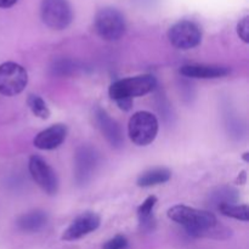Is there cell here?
Returning <instances> with one entry per match:
<instances>
[{
    "label": "cell",
    "instance_id": "24",
    "mask_svg": "<svg viewBox=\"0 0 249 249\" xmlns=\"http://www.w3.org/2000/svg\"><path fill=\"white\" fill-rule=\"evenodd\" d=\"M243 158H245L246 162H248V153H245V157H243Z\"/></svg>",
    "mask_w": 249,
    "mask_h": 249
},
{
    "label": "cell",
    "instance_id": "3",
    "mask_svg": "<svg viewBox=\"0 0 249 249\" xmlns=\"http://www.w3.org/2000/svg\"><path fill=\"white\" fill-rule=\"evenodd\" d=\"M95 31L97 36L107 41L119 40L126 29L125 18L119 10L104 7L95 16Z\"/></svg>",
    "mask_w": 249,
    "mask_h": 249
},
{
    "label": "cell",
    "instance_id": "15",
    "mask_svg": "<svg viewBox=\"0 0 249 249\" xmlns=\"http://www.w3.org/2000/svg\"><path fill=\"white\" fill-rule=\"evenodd\" d=\"M170 178H172V172L167 168H153V169L142 173L138 178L136 184L140 187H151L164 184V182L169 181Z\"/></svg>",
    "mask_w": 249,
    "mask_h": 249
},
{
    "label": "cell",
    "instance_id": "19",
    "mask_svg": "<svg viewBox=\"0 0 249 249\" xmlns=\"http://www.w3.org/2000/svg\"><path fill=\"white\" fill-rule=\"evenodd\" d=\"M236 199H237V192L231 187H220L211 196V201L213 202L212 204H215L216 207L224 203L232 204L235 203Z\"/></svg>",
    "mask_w": 249,
    "mask_h": 249
},
{
    "label": "cell",
    "instance_id": "18",
    "mask_svg": "<svg viewBox=\"0 0 249 249\" xmlns=\"http://www.w3.org/2000/svg\"><path fill=\"white\" fill-rule=\"evenodd\" d=\"M27 104H28L29 108L33 112L36 117L40 119H48L50 117V109L46 106L45 101L41 99L38 95H29L27 99Z\"/></svg>",
    "mask_w": 249,
    "mask_h": 249
},
{
    "label": "cell",
    "instance_id": "1",
    "mask_svg": "<svg viewBox=\"0 0 249 249\" xmlns=\"http://www.w3.org/2000/svg\"><path fill=\"white\" fill-rule=\"evenodd\" d=\"M168 218L186 229L195 237L225 238L231 231L218 228V219L212 212L199 211L187 206H174L168 211Z\"/></svg>",
    "mask_w": 249,
    "mask_h": 249
},
{
    "label": "cell",
    "instance_id": "20",
    "mask_svg": "<svg viewBox=\"0 0 249 249\" xmlns=\"http://www.w3.org/2000/svg\"><path fill=\"white\" fill-rule=\"evenodd\" d=\"M53 71L55 74L58 75H68L75 70V65L71 60H58L53 63Z\"/></svg>",
    "mask_w": 249,
    "mask_h": 249
},
{
    "label": "cell",
    "instance_id": "23",
    "mask_svg": "<svg viewBox=\"0 0 249 249\" xmlns=\"http://www.w3.org/2000/svg\"><path fill=\"white\" fill-rule=\"evenodd\" d=\"M18 0H0V7L1 9H7V7L14 6Z\"/></svg>",
    "mask_w": 249,
    "mask_h": 249
},
{
    "label": "cell",
    "instance_id": "6",
    "mask_svg": "<svg viewBox=\"0 0 249 249\" xmlns=\"http://www.w3.org/2000/svg\"><path fill=\"white\" fill-rule=\"evenodd\" d=\"M28 83V73L23 66L16 62L0 65V94L16 96L24 90Z\"/></svg>",
    "mask_w": 249,
    "mask_h": 249
},
{
    "label": "cell",
    "instance_id": "2",
    "mask_svg": "<svg viewBox=\"0 0 249 249\" xmlns=\"http://www.w3.org/2000/svg\"><path fill=\"white\" fill-rule=\"evenodd\" d=\"M157 87V79L152 74L124 78L112 83L108 89L109 97L117 102L123 111H130L133 100L153 91Z\"/></svg>",
    "mask_w": 249,
    "mask_h": 249
},
{
    "label": "cell",
    "instance_id": "5",
    "mask_svg": "<svg viewBox=\"0 0 249 249\" xmlns=\"http://www.w3.org/2000/svg\"><path fill=\"white\" fill-rule=\"evenodd\" d=\"M40 16L46 26L61 31L71 24L73 11L68 0H41Z\"/></svg>",
    "mask_w": 249,
    "mask_h": 249
},
{
    "label": "cell",
    "instance_id": "8",
    "mask_svg": "<svg viewBox=\"0 0 249 249\" xmlns=\"http://www.w3.org/2000/svg\"><path fill=\"white\" fill-rule=\"evenodd\" d=\"M28 169L36 184L45 194L53 196L57 194L58 179L55 170L48 164L45 160L39 156H32L28 162Z\"/></svg>",
    "mask_w": 249,
    "mask_h": 249
},
{
    "label": "cell",
    "instance_id": "11",
    "mask_svg": "<svg viewBox=\"0 0 249 249\" xmlns=\"http://www.w3.org/2000/svg\"><path fill=\"white\" fill-rule=\"evenodd\" d=\"M94 118L97 129L102 134V136L108 141L109 145L116 148L122 147L124 139L123 131H122L119 124L114 119H112L105 109L100 108V107L95 108Z\"/></svg>",
    "mask_w": 249,
    "mask_h": 249
},
{
    "label": "cell",
    "instance_id": "9",
    "mask_svg": "<svg viewBox=\"0 0 249 249\" xmlns=\"http://www.w3.org/2000/svg\"><path fill=\"white\" fill-rule=\"evenodd\" d=\"M99 160V153L91 146L83 145L78 148L74 160V178L78 185H85L91 180Z\"/></svg>",
    "mask_w": 249,
    "mask_h": 249
},
{
    "label": "cell",
    "instance_id": "12",
    "mask_svg": "<svg viewBox=\"0 0 249 249\" xmlns=\"http://www.w3.org/2000/svg\"><path fill=\"white\" fill-rule=\"evenodd\" d=\"M67 136V126L65 124H53L45 130L40 131L34 138L33 143L36 148L43 151L55 150L63 143Z\"/></svg>",
    "mask_w": 249,
    "mask_h": 249
},
{
    "label": "cell",
    "instance_id": "17",
    "mask_svg": "<svg viewBox=\"0 0 249 249\" xmlns=\"http://www.w3.org/2000/svg\"><path fill=\"white\" fill-rule=\"evenodd\" d=\"M219 212H220L223 215L229 216V218L236 219V220L241 221H248L249 220V208L246 204H228L224 203L220 206L216 207Z\"/></svg>",
    "mask_w": 249,
    "mask_h": 249
},
{
    "label": "cell",
    "instance_id": "10",
    "mask_svg": "<svg viewBox=\"0 0 249 249\" xmlns=\"http://www.w3.org/2000/svg\"><path fill=\"white\" fill-rule=\"evenodd\" d=\"M101 224V219L96 213L92 212H85V213L78 215L72 223L70 224L62 235L63 241H75L89 233L97 230Z\"/></svg>",
    "mask_w": 249,
    "mask_h": 249
},
{
    "label": "cell",
    "instance_id": "4",
    "mask_svg": "<svg viewBox=\"0 0 249 249\" xmlns=\"http://www.w3.org/2000/svg\"><path fill=\"white\" fill-rule=\"evenodd\" d=\"M158 128L160 124L155 114L147 111H139L129 119V138L135 145L147 146L155 141Z\"/></svg>",
    "mask_w": 249,
    "mask_h": 249
},
{
    "label": "cell",
    "instance_id": "7",
    "mask_svg": "<svg viewBox=\"0 0 249 249\" xmlns=\"http://www.w3.org/2000/svg\"><path fill=\"white\" fill-rule=\"evenodd\" d=\"M168 39L174 48L190 50L198 46L202 41V31L192 21H179L168 31Z\"/></svg>",
    "mask_w": 249,
    "mask_h": 249
},
{
    "label": "cell",
    "instance_id": "13",
    "mask_svg": "<svg viewBox=\"0 0 249 249\" xmlns=\"http://www.w3.org/2000/svg\"><path fill=\"white\" fill-rule=\"evenodd\" d=\"M180 74L194 79H216L230 74V68L219 65H184L180 68Z\"/></svg>",
    "mask_w": 249,
    "mask_h": 249
},
{
    "label": "cell",
    "instance_id": "22",
    "mask_svg": "<svg viewBox=\"0 0 249 249\" xmlns=\"http://www.w3.org/2000/svg\"><path fill=\"white\" fill-rule=\"evenodd\" d=\"M237 34L245 43H249V17L246 16L238 22Z\"/></svg>",
    "mask_w": 249,
    "mask_h": 249
},
{
    "label": "cell",
    "instance_id": "14",
    "mask_svg": "<svg viewBox=\"0 0 249 249\" xmlns=\"http://www.w3.org/2000/svg\"><path fill=\"white\" fill-rule=\"evenodd\" d=\"M49 216L43 211H32L26 214H22L16 220V225L18 230L27 233L39 232L46 226Z\"/></svg>",
    "mask_w": 249,
    "mask_h": 249
},
{
    "label": "cell",
    "instance_id": "21",
    "mask_svg": "<svg viewBox=\"0 0 249 249\" xmlns=\"http://www.w3.org/2000/svg\"><path fill=\"white\" fill-rule=\"evenodd\" d=\"M128 247V240H126L125 236L123 235H117L113 238L107 241L102 249H126Z\"/></svg>",
    "mask_w": 249,
    "mask_h": 249
},
{
    "label": "cell",
    "instance_id": "16",
    "mask_svg": "<svg viewBox=\"0 0 249 249\" xmlns=\"http://www.w3.org/2000/svg\"><path fill=\"white\" fill-rule=\"evenodd\" d=\"M157 203V197L148 196L138 208V216L140 221V226L145 231H152L155 229V216H153V208Z\"/></svg>",
    "mask_w": 249,
    "mask_h": 249
}]
</instances>
